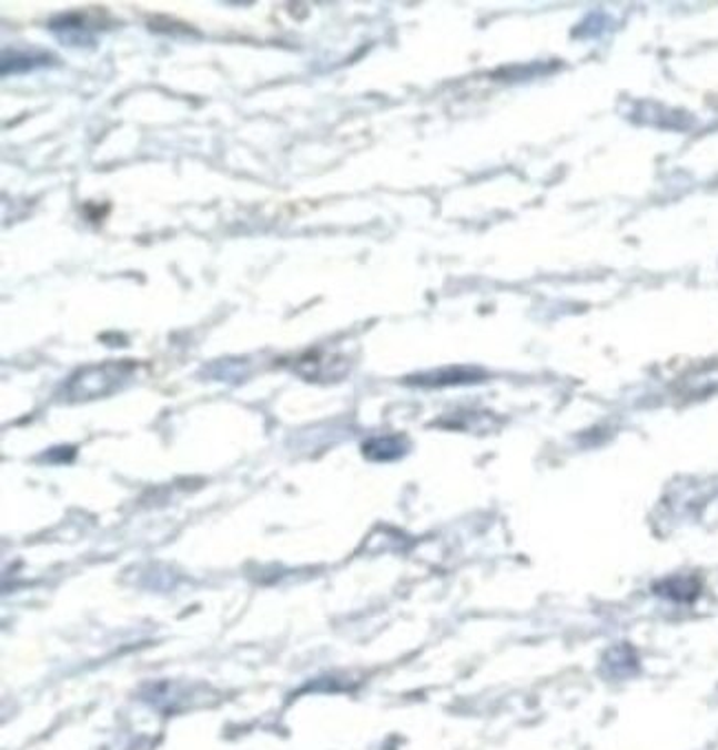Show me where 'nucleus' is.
I'll use <instances>...</instances> for the list:
<instances>
[{
  "instance_id": "obj_2",
  "label": "nucleus",
  "mask_w": 718,
  "mask_h": 750,
  "mask_svg": "<svg viewBox=\"0 0 718 750\" xmlns=\"http://www.w3.org/2000/svg\"><path fill=\"white\" fill-rule=\"evenodd\" d=\"M47 60H51V55L44 53V51H38V49H31V51H27V49L4 51V58H2V75L33 71L36 67L49 64Z\"/></svg>"
},
{
  "instance_id": "obj_1",
  "label": "nucleus",
  "mask_w": 718,
  "mask_h": 750,
  "mask_svg": "<svg viewBox=\"0 0 718 750\" xmlns=\"http://www.w3.org/2000/svg\"><path fill=\"white\" fill-rule=\"evenodd\" d=\"M55 38H60L62 42L69 44H89L91 38V27H87L84 18L80 13H67V16H58L51 20V27Z\"/></svg>"
}]
</instances>
